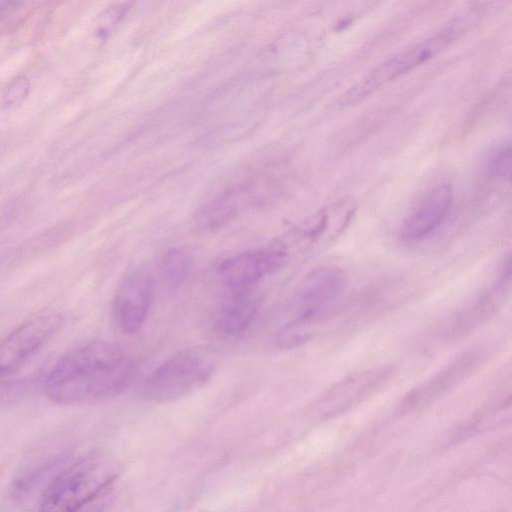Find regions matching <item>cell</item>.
<instances>
[{
    "label": "cell",
    "mask_w": 512,
    "mask_h": 512,
    "mask_svg": "<svg viewBox=\"0 0 512 512\" xmlns=\"http://www.w3.org/2000/svg\"><path fill=\"white\" fill-rule=\"evenodd\" d=\"M134 364L117 345L92 341L64 353L44 384L47 397L58 404H77L107 398L131 381Z\"/></svg>",
    "instance_id": "1"
},
{
    "label": "cell",
    "mask_w": 512,
    "mask_h": 512,
    "mask_svg": "<svg viewBox=\"0 0 512 512\" xmlns=\"http://www.w3.org/2000/svg\"><path fill=\"white\" fill-rule=\"evenodd\" d=\"M345 284V275L337 267H322L309 273L285 307L279 341L292 345L304 340L306 327L338 299Z\"/></svg>",
    "instance_id": "2"
},
{
    "label": "cell",
    "mask_w": 512,
    "mask_h": 512,
    "mask_svg": "<svg viewBox=\"0 0 512 512\" xmlns=\"http://www.w3.org/2000/svg\"><path fill=\"white\" fill-rule=\"evenodd\" d=\"M214 352L205 347H190L178 351L145 380L144 393L154 401L167 402L201 388L216 368Z\"/></svg>",
    "instance_id": "3"
},
{
    "label": "cell",
    "mask_w": 512,
    "mask_h": 512,
    "mask_svg": "<svg viewBox=\"0 0 512 512\" xmlns=\"http://www.w3.org/2000/svg\"><path fill=\"white\" fill-rule=\"evenodd\" d=\"M108 475L98 460L71 461L38 501L37 512H80L105 488Z\"/></svg>",
    "instance_id": "4"
},
{
    "label": "cell",
    "mask_w": 512,
    "mask_h": 512,
    "mask_svg": "<svg viewBox=\"0 0 512 512\" xmlns=\"http://www.w3.org/2000/svg\"><path fill=\"white\" fill-rule=\"evenodd\" d=\"M457 31V28L449 27L387 58L347 90L339 99L340 105L354 104L381 86L425 63L448 45Z\"/></svg>",
    "instance_id": "5"
},
{
    "label": "cell",
    "mask_w": 512,
    "mask_h": 512,
    "mask_svg": "<svg viewBox=\"0 0 512 512\" xmlns=\"http://www.w3.org/2000/svg\"><path fill=\"white\" fill-rule=\"evenodd\" d=\"M61 314L48 311L17 326L0 344V377L21 367L62 326Z\"/></svg>",
    "instance_id": "6"
},
{
    "label": "cell",
    "mask_w": 512,
    "mask_h": 512,
    "mask_svg": "<svg viewBox=\"0 0 512 512\" xmlns=\"http://www.w3.org/2000/svg\"><path fill=\"white\" fill-rule=\"evenodd\" d=\"M287 257L288 249L282 243L245 251L223 261L218 275L227 288L243 292L280 269Z\"/></svg>",
    "instance_id": "7"
},
{
    "label": "cell",
    "mask_w": 512,
    "mask_h": 512,
    "mask_svg": "<svg viewBox=\"0 0 512 512\" xmlns=\"http://www.w3.org/2000/svg\"><path fill=\"white\" fill-rule=\"evenodd\" d=\"M153 300V279L149 270L139 266L125 274L114 296L113 310L120 329L136 333L146 322Z\"/></svg>",
    "instance_id": "8"
},
{
    "label": "cell",
    "mask_w": 512,
    "mask_h": 512,
    "mask_svg": "<svg viewBox=\"0 0 512 512\" xmlns=\"http://www.w3.org/2000/svg\"><path fill=\"white\" fill-rule=\"evenodd\" d=\"M453 200L450 184L440 183L431 188L407 214L400 227V237L406 242L422 240L445 219Z\"/></svg>",
    "instance_id": "9"
},
{
    "label": "cell",
    "mask_w": 512,
    "mask_h": 512,
    "mask_svg": "<svg viewBox=\"0 0 512 512\" xmlns=\"http://www.w3.org/2000/svg\"><path fill=\"white\" fill-rule=\"evenodd\" d=\"M72 461L67 452L42 457L26 465L14 478L10 494L17 502L40 497L56 476Z\"/></svg>",
    "instance_id": "10"
},
{
    "label": "cell",
    "mask_w": 512,
    "mask_h": 512,
    "mask_svg": "<svg viewBox=\"0 0 512 512\" xmlns=\"http://www.w3.org/2000/svg\"><path fill=\"white\" fill-rule=\"evenodd\" d=\"M480 351H468L455 358L442 370L421 386L411 391L405 398L406 406H415L438 397L449 388L464 380L482 362Z\"/></svg>",
    "instance_id": "11"
},
{
    "label": "cell",
    "mask_w": 512,
    "mask_h": 512,
    "mask_svg": "<svg viewBox=\"0 0 512 512\" xmlns=\"http://www.w3.org/2000/svg\"><path fill=\"white\" fill-rule=\"evenodd\" d=\"M390 374V369L377 367L351 374L336 383L323 398L326 411L343 409L372 392Z\"/></svg>",
    "instance_id": "12"
},
{
    "label": "cell",
    "mask_w": 512,
    "mask_h": 512,
    "mask_svg": "<svg viewBox=\"0 0 512 512\" xmlns=\"http://www.w3.org/2000/svg\"><path fill=\"white\" fill-rule=\"evenodd\" d=\"M510 283V265L503 270L494 285L483 292L479 298L466 308L454 321L453 334H463L482 323L502 304Z\"/></svg>",
    "instance_id": "13"
},
{
    "label": "cell",
    "mask_w": 512,
    "mask_h": 512,
    "mask_svg": "<svg viewBox=\"0 0 512 512\" xmlns=\"http://www.w3.org/2000/svg\"><path fill=\"white\" fill-rule=\"evenodd\" d=\"M258 312V301L249 295H238L218 312L214 330L223 337H236L252 325Z\"/></svg>",
    "instance_id": "14"
},
{
    "label": "cell",
    "mask_w": 512,
    "mask_h": 512,
    "mask_svg": "<svg viewBox=\"0 0 512 512\" xmlns=\"http://www.w3.org/2000/svg\"><path fill=\"white\" fill-rule=\"evenodd\" d=\"M192 268V257L183 248H171L160 261V274L170 289H177L187 279Z\"/></svg>",
    "instance_id": "15"
},
{
    "label": "cell",
    "mask_w": 512,
    "mask_h": 512,
    "mask_svg": "<svg viewBox=\"0 0 512 512\" xmlns=\"http://www.w3.org/2000/svg\"><path fill=\"white\" fill-rule=\"evenodd\" d=\"M30 81L25 75L13 79L1 95L0 106L4 110H11L20 106L30 92Z\"/></svg>",
    "instance_id": "16"
},
{
    "label": "cell",
    "mask_w": 512,
    "mask_h": 512,
    "mask_svg": "<svg viewBox=\"0 0 512 512\" xmlns=\"http://www.w3.org/2000/svg\"><path fill=\"white\" fill-rule=\"evenodd\" d=\"M488 173L494 177L510 178L511 150L510 145L503 146L495 151L487 165Z\"/></svg>",
    "instance_id": "17"
},
{
    "label": "cell",
    "mask_w": 512,
    "mask_h": 512,
    "mask_svg": "<svg viewBox=\"0 0 512 512\" xmlns=\"http://www.w3.org/2000/svg\"><path fill=\"white\" fill-rule=\"evenodd\" d=\"M7 6H9V2L0 1V11L6 9Z\"/></svg>",
    "instance_id": "18"
}]
</instances>
